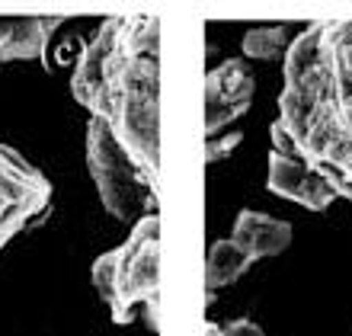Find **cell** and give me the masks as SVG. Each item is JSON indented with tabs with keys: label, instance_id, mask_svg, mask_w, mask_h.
Masks as SVG:
<instances>
[{
	"label": "cell",
	"instance_id": "5b68a950",
	"mask_svg": "<svg viewBox=\"0 0 352 336\" xmlns=\"http://www.w3.org/2000/svg\"><path fill=\"white\" fill-rule=\"evenodd\" d=\"M243 109H247V106L231 103V100L221 93L218 80L208 74V80H205V131H208V135H218V131L228 128L237 115H243Z\"/></svg>",
	"mask_w": 352,
	"mask_h": 336
},
{
	"label": "cell",
	"instance_id": "277c9868",
	"mask_svg": "<svg viewBox=\"0 0 352 336\" xmlns=\"http://www.w3.org/2000/svg\"><path fill=\"white\" fill-rule=\"evenodd\" d=\"M250 262H253V256L237 240H218L208 250V260H205V285L212 291L224 289V285L241 279Z\"/></svg>",
	"mask_w": 352,
	"mask_h": 336
},
{
	"label": "cell",
	"instance_id": "52a82bcc",
	"mask_svg": "<svg viewBox=\"0 0 352 336\" xmlns=\"http://www.w3.org/2000/svg\"><path fill=\"white\" fill-rule=\"evenodd\" d=\"M282 48H285V29L282 26L250 29L247 38H243V52L250 58H278Z\"/></svg>",
	"mask_w": 352,
	"mask_h": 336
},
{
	"label": "cell",
	"instance_id": "7a4b0ae2",
	"mask_svg": "<svg viewBox=\"0 0 352 336\" xmlns=\"http://www.w3.org/2000/svg\"><path fill=\"white\" fill-rule=\"evenodd\" d=\"M269 186L278 196H288L295 202H305L307 208H324L336 196L330 179L317 173L305 157H288V154H272L269 160Z\"/></svg>",
	"mask_w": 352,
	"mask_h": 336
},
{
	"label": "cell",
	"instance_id": "6da1fadb",
	"mask_svg": "<svg viewBox=\"0 0 352 336\" xmlns=\"http://www.w3.org/2000/svg\"><path fill=\"white\" fill-rule=\"evenodd\" d=\"M160 221L157 215H144L129 237L125 247H119V295H116V320H129L131 308L138 301L157 298L160 282Z\"/></svg>",
	"mask_w": 352,
	"mask_h": 336
},
{
	"label": "cell",
	"instance_id": "30bf717a",
	"mask_svg": "<svg viewBox=\"0 0 352 336\" xmlns=\"http://www.w3.org/2000/svg\"><path fill=\"white\" fill-rule=\"evenodd\" d=\"M218 336H266V333L256 324H250V320H234V324H224L218 330Z\"/></svg>",
	"mask_w": 352,
	"mask_h": 336
},
{
	"label": "cell",
	"instance_id": "ba28073f",
	"mask_svg": "<svg viewBox=\"0 0 352 336\" xmlns=\"http://www.w3.org/2000/svg\"><path fill=\"white\" fill-rule=\"evenodd\" d=\"M93 285H96V291L102 295V301L112 308V304H116V295H119V250L106 253V256L96 260V266H93Z\"/></svg>",
	"mask_w": 352,
	"mask_h": 336
},
{
	"label": "cell",
	"instance_id": "9c48e42d",
	"mask_svg": "<svg viewBox=\"0 0 352 336\" xmlns=\"http://www.w3.org/2000/svg\"><path fill=\"white\" fill-rule=\"evenodd\" d=\"M237 144H241V131H231V135H208L205 154H208V160H221L224 154H231Z\"/></svg>",
	"mask_w": 352,
	"mask_h": 336
},
{
	"label": "cell",
	"instance_id": "3957f363",
	"mask_svg": "<svg viewBox=\"0 0 352 336\" xmlns=\"http://www.w3.org/2000/svg\"><path fill=\"white\" fill-rule=\"evenodd\" d=\"M250 253L253 260H263V256H276L288 247L292 240V227L285 221H276V218L263 215V212H243L234 224V237Z\"/></svg>",
	"mask_w": 352,
	"mask_h": 336
},
{
	"label": "cell",
	"instance_id": "8992f818",
	"mask_svg": "<svg viewBox=\"0 0 352 336\" xmlns=\"http://www.w3.org/2000/svg\"><path fill=\"white\" fill-rule=\"evenodd\" d=\"M212 77L218 80L221 93L228 96L231 103H241V106L250 103V96H253V77L247 74L243 61H228V65H221L218 71H212Z\"/></svg>",
	"mask_w": 352,
	"mask_h": 336
}]
</instances>
